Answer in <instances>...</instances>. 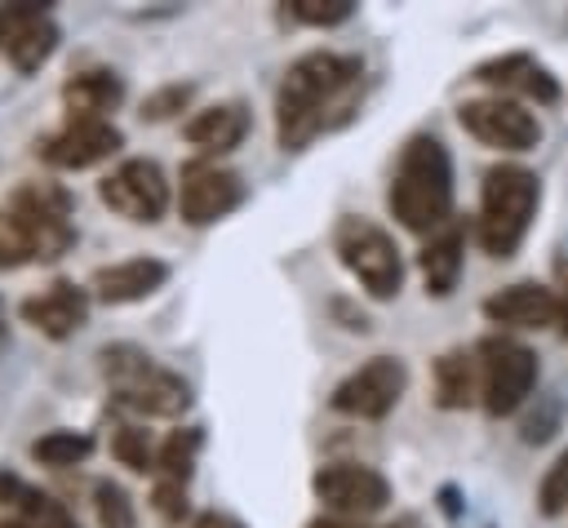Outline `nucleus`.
<instances>
[{"label": "nucleus", "instance_id": "f257e3e1", "mask_svg": "<svg viewBox=\"0 0 568 528\" xmlns=\"http://www.w3.org/2000/svg\"><path fill=\"white\" fill-rule=\"evenodd\" d=\"M364 84V62L355 53L311 49L288 62L275 89V138L284 151H302L311 138L333 129Z\"/></svg>", "mask_w": 568, "mask_h": 528}, {"label": "nucleus", "instance_id": "f03ea898", "mask_svg": "<svg viewBox=\"0 0 568 528\" xmlns=\"http://www.w3.org/2000/svg\"><path fill=\"white\" fill-rule=\"evenodd\" d=\"M386 204L404 231L426 240L453 222V155L439 138L417 133L404 142Z\"/></svg>", "mask_w": 568, "mask_h": 528}, {"label": "nucleus", "instance_id": "7ed1b4c3", "mask_svg": "<svg viewBox=\"0 0 568 528\" xmlns=\"http://www.w3.org/2000/svg\"><path fill=\"white\" fill-rule=\"evenodd\" d=\"M98 368H102V382H106L111 399L120 408H129L133 417L173 422L191 408V382L182 373H173L169 364H160L155 355H146L142 346H133V342L102 346Z\"/></svg>", "mask_w": 568, "mask_h": 528}, {"label": "nucleus", "instance_id": "20e7f679", "mask_svg": "<svg viewBox=\"0 0 568 528\" xmlns=\"http://www.w3.org/2000/svg\"><path fill=\"white\" fill-rule=\"evenodd\" d=\"M537 204H541V182L532 169L524 164H493L484 173V186H479V248L488 257H510L532 217H537Z\"/></svg>", "mask_w": 568, "mask_h": 528}, {"label": "nucleus", "instance_id": "39448f33", "mask_svg": "<svg viewBox=\"0 0 568 528\" xmlns=\"http://www.w3.org/2000/svg\"><path fill=\"white\" fill-rule=\"evenodd\" d=\"M4 213L18 222V231L27 235L36 262H53L75 244V195L58 182V177H27L9 191Z\"/></svg>", "mask_w": 568, "mask_h": 528}, {"label": "nucleus", "instance_id": "423d86ee", "mask_svg": "<svg viewBox=\"0 0 568 528\" xmlns=\"http://www.w3.org/2000/svg\"><path fill=\"white\" fill-rule=\"evenodd\" d=\"M333 253L337 262L351 271V280L377 297V302H390L399 297L404 288V257H399V244L390 240V231H382L373 217H337L333 226Z\"/></svg>", "mask_w": 568, "mask_h": 528}, {"label": "nucleus", "instance_id": "0eeeda50", "mask_svg": "<svg viewBox=\"0 0 568 528\" xmlns=\"http://www.w3.org/2000/svg\"><path fill=\"white\" fill-rule=\"evenodd\" d=\"M475 355H479V408L488 417L519 413L537 386V355L506 333L484 337Z\"/></svg>", "mask_w": 568, "mask_h": 528}, {"label": "nucleus", "instance_id": "6e6552de", "mask_svg": "<svg viewBox=\"0 0 568 528\" xmlns=\"http://www.w3.org/2000/svg\"><path fill=\"white\" fill-rule=\"evenodd\" d=\"M98 200H102L115 217H124V222H133V226H151V222H160V217L169 213L173 191H169V177H164V169H160L155 160L129 155V160H120V164L98 182Z\"/></svg>", "mask_w": 568, "mask_h": 528}, {"label": "nucleus", "instance_id": "1a4fd4ad", "mask_svg": "<svg viewBox=\"0 0 568 528\" xmlns=\"http://www.w3.org/2000/svg\"><path fill=\"white\" fill-rule=\"evenodd\" d=\"M404 390H408V364L399 355H373L333 386L328 408L342 413V417L382 422L404 399Z\"/></svg>", "mask_w": 568, "mask_h": 528}, {"label": "nucleus", "instance_id": "9d476101", "mask_svg": "<svg viewBox=\"0 0 568 528\" xmlns=\"http://www.w3.org/2000/svg\"><path fill=\"white\" fill-rule=\"evenodd\" d=\"M311 493L324 506V515H342L359 524H368L390 506V479L364 461H324L311 475Z\"/></svg>", "mask_w": 568, "mask_h": 528}, {"label": "nucleus", "instance_id": "9b49d317", "mask_svg": "<svg viewBox=\"0 0 568 528\" xmlns=\"http://www.w3.org/2000/svg\"><path fill=\"white\" fill-rule=\"evenodd\" d=\"M457 124H462L475 142H484V146H493V151H506V155H524V151H532V146L541 142L537 115H532L524 102L506 98V93L466 98V102L457 106Z\"/></svg>", "mask_w": 568, "mask_h": 528}, {"label": "nucleus", "instance_id": "f8f14e48", "mask_svg": "<svg viewBox=\"0 0 568 528\" xmlns=\"http://www.w3.org/2000/svg\"><path fill=\"white\" fill-rule=\"evenodd\" d=\"M244 204V177L226 164L213 160H191L182 164L178 177V213L186 226H209Z\"/></svg>", "mask_w": 568, "mask_h": 528}, {"label": "nucleus", "instance_id": "ddd939ff", "mask_svg": "<svg viewBox=\"0 0 568 528\" xmlns=\"http://www.w3.org/2000/svg\"><path fill=\"white\" fill-rule=\"evenodd\" d=\"M124 146V133L111 120H62L53 133L36 142V155L58 173H80L111 160Z\"/></svg>", "mask_w": 568, "mask_h": 528}, {"label": "nucleus", "instance_id": "4468645a", "mask_svg": "<svg viewBox=\"0 0 568 528\" xmlns=\"http://www.w3.org/2000/svg\"><path fill=\"white\" fill-rule=\"evenodd\" d=\"M89 297H93L89 288H80V284H71V280H53V284H44L40 293L22 297L18 315H22V324H31L40 337L67 342V337H75V333L84 328V319H89Z\"/></svg>", "mask_w": 568, "mask_h": 528}, {"label": "nucleus", "instance_id": "2eb2a0df", "mask_svg": "<svg viewBox=\"0 0 568 528\" xmlns=\"http://www.w3.org/2000/svg\"><path fill=\"white\" fill-rule=\"evenodd\" d=\"M484 315L497 328H515V333H546L559 324V302L555 288L537 284V280H515L497 293L484 297Z\"/></svg>", "mask_w": 568, "mask_h": 528}, {"label": "nucleus", "instance_id": "dca6fc26", "mask_svg": "<svg viewBox=\"0 0 568 528\" xmlns=\"http://www.w3.org/2000/svg\"><path fill=\"white\" fill-rule=\"evenodd\" d=\"M169 284V262L160 257H124V262H111V266H98L89 275V293L106 306H129V302H146L151 293H160Z\"/></svg>", "mask_w": 568, "mask_h": 528}, {"label": "nucleus", "instance_id": "f3484780", "mask_svg": "<svg viewBox=\"0 0 568 528\" xmlns=\"http://www.w3.org/2000/svg\"><path fill=\"white\" fill-rule=\"evenodd\" d=\"M120 102H124V75L111 67H80L62 80L67 120H111Z\"/></svg>", "mask_w": 568, "mask_h": 528}, {"label": "nucleus", "instance_id": "a211bd4d", "mask_svg": "<svg viewBox=\"0 0 568 528\" xmlns=\"http://www.w3.org/2000/svg\"><path fill=\"white\" fill-rule=\"evenodd\" d=\"M182 138H186L200 155H226V151H235V146L248 138V106H244L240 98L200 106V111L182 124Z\"/></svg>", "mask_w": 568, "mask_h": 528}, {"label": "nucleus", "instance_id": "6ab92c4d", "mask_svg": "<svg viewBox=\"0 0 568 528\" xmlns=\"http://www.w3.org/2000/svg\"><path fill=\"white\" fill-rule=\"evenodd\" d=\"M462 266H466V226L453 217L417 253V271H422L426 297H448L457 288V280H462Z\"/></svg>", "mask_w": 568, "mask_h": 528}, {"label": "nucleus", "instance_id": "aec40b11", "mask_svg": "<svg viewBox=\"0 0 568 528\" xmlns=\"http://www.w3.org/2000/svg\"><path fill=\"white\" fill-rule=\"evenodd\" d=\"M53 49H58V22L49 18V4H40L36 13H27V18L9 31V40H4V58H9L13 71H22V75L40 71V67L53 58Z\"/></svg>", "mask_w": 568, "mask_h": 528}, {"label": "nucleus", "instance_id": "412c9836", "mask_svg": "<svg viewBox=\"0 0 568 528\" xmlns=\"http://www.w3.org/2000/svg\"><path fill=\"white\" fill-rule=\"evenodd\" d=\"M435 377V404L439 408H470L479 404V355L475 351H444L430 364Z\"/></svg>", "mask_w": 568, "mask_h": 528}, {"label": "nucleus", "instance_id": "4be33fe9", "mask_svg": "<svg viewBox=\"0 0 568 528\" xmlns=\"http://www.w3.org/2000/svg\"><path fill=\"white\" fill-rule=\"evenodd\" d=\"M93 453V439L84 430H44L40 439H31V461L36 466H53V470H67V466H80L84 457Z\"/></svg>", "mask_w": 568, "mask_h": 528}, {"label": "nucleus", "instance_id": "5701e85b", "mask_svg": "<svg viewBox=\"0 0 568 528\" xmlns=\"http://www.w3.org/2000/svg\"><path fill=\"white\" fill-rule=\"evenodd\" d=\"M204 435L200 426H178L160 453H155V479H178V484H191V470H195V453H200Z\"/></svg>", "mask_w": 568, "mask_h": 528}, {"label": "nucleus", "instance_id": "b1692460", "mask_svg": "<svg viewBox=\"0 0 568 528\" xmlns=\"http://www.w3.org/2000/svg\"><path fill=\"white\" fill-rule=\"evenodd\" d=\"M155 453H160V444H151L142 422H120L111 430V457L120 466H129L133 475H155Z\"/></svg>", "mask_w": 568, "mask_h": 528}, {"label": "nucleus", "instance_id": "393cba45", "mask_svg": "<svg viewBox=\"0 0 568 528\" xmlns=\"http://www.w3.org/2000/svg\"><path fill=\"white\" fill-rule=\"evenodd\" d=\"M93 515H98V528H138V506L115 479L93 484Z\"/></svg>", "mask_w": 568, "mask_h": 528}, {"label": "nucleus", "instance_id": "a878e982", "mask_svg": "<svg viewBox=\"0 0 568 528\" xmlns=\"http://www.w3.org/2000/svg\"><path fill=\"white\" fill-rule=\"evenodd\" d=\"M191 98H195V84H191V80H169V84H160V89H151V93L142 98L138 115H142L146 124H164V120L182 115V111L191 106Z\"/></svg>", "mask_w": 568, "mask_h": 528}, {"label": "nucleus", "instance_id": "bb28decb", "mask_svg": "<svg viewBox=\"0 0 568 528\" xmlns=\"http://www.w3.org/2000/svg\"><path fill=\"white\" fill-rule=\"evenodd\" d=\"M13 515H18L22 524H31V528H80L75 515H71L58 497H49V493H40V488H27V497L13 506Z\"/></svg>", "mask_w": 568, "mask_h": 528}, {"label": "nucleus", "instance_id": "cd10ccee", "mask_svg": "<svg viewBox=\"0 0 568 528\" xmlns=\"http://www.w3.org/2000/svg\"><path fill=\"white\" fill-rule=\"evenodd\" d=\"M537 510H541L546 519H555V515L568 510V448L546 466V475H541V484H537Z\"/></svg>", "mask_w": 568, "mask_h": 528}, {"label": "nucleus", "instance_id": "c85d7f7f", "mask_svg": "<svg viewBox=\"0 0 568 528\" xmlns=\"http://www.w3.org/2000/svg\"><path fill=\"white\" fill-rule=\"evenodd\" d=\"M288 13L302 27H342L355 18V0H288Z\"/></svg>", "mask_w": 568, "mask_h": 528}, {"label": "nucleus", "instance_id": "c756f323", "mask_svg": "<svg viewBox=\"0 0 568 528\" xmlns=\"http://www.w3.org/2000/svg\"><path fill=\"white\" fill-rule=\"evenodd\" d=\"M528 71H532V58L528 53H506V58H493V62L475 67V80L497 84V89H524Z\"/></svg>", "mask_w": 568, "mask_h": 528}, {"label": "nucleus", "instance_id": "7c9ffc66", "mask_svg": "<svg viewBox=\"0 0 568 528\" xmlns=\"http://www.w3.org/2000/svg\"><path fill=\"white\" fill-rule=\"evenodd\" d=\"M186 484H178V479H155L151 484V510H155V519L164 524V528H178L182 519H186Z\"/></svg>", "mask_w": 568, "mask_h": 528}, {"label": "nucleus", "instance_id": "2f4dec72", "mask_svg": "<svg viewBox=\"0 0 568 528\" xmlns=\"http://www.w3.org/2000/svg\"><path fill=\"white\" fill-rule=\"evenodd\" d=\"M27 262H36V253H31L27 235L18 231V222L0 209V271H18V266H27Z\"/></svg>", "mask_w": 568, "mask_h": 528}, {"label": "nucleus", "instance_id": "473e14b6", "mask_svg": "<svg viewBox=\"0 0 568 528\" xmlns=\"http://www.w3.org/2000/svg\"><path fill=\"white\" fill-rule=\"evenodd\" d=\"M524 93H528V98H537V102H555V98H559V84H555L541 67H532V71H528V80H524Z\"/></svg>", "mask_w": 568, "mask_h": 528}, {"label": "nucleus", "instance_id": "72a5a7b5", "mask_svg": "<svg viewBox=\"0 0 568 528\" xmlns=\"http://www.w3.org/2000/svg\"><path fill=\"white\" fill-rule=\"evenodd\" d=\"M27 488H31V484H22L13 470L0 466V506H18V501L27 497Z\"/></svg>", "mask_w": 568, "mask_h": 528}, {"label": "nucleus", "instance_id": "f704fd0d", "mask_svg": "<svg viewBox=\"0 0 568 528\" xmlns=\"http://www.w3.org/2000/svg\"><path fill=\"white\" fill-rule=\"evenodd\" d=\"M555 302H559V324L568 333V257L555 262Z\"/></svg>", "mask_w": 568, "mask_h": 528}, {"label": "nucleus", "instance_id": "c9c22d12", "mask_svg": "<svg viewBox=\"0 0 568 528\" xmlns=\"http://www.w3.org/2000/svg\"><path fill=\"white\" fill-rule=\"evenodd\" d=\"M191 528H244V524H240V519H231V515L204 510V515H195V519H191Z\"/></svg>", "mask_w": 568, "mask_h": 528}, {"label": "nucleus", "instance_id": "e433bc0d", "mask_svg": "<svg viewBox=\"0 0 568 528\" xmlns=\"http://www.w3.org/2000/svg\"><path fill=\"white\" fill-rule=\"evenodd\" d=\"M306 528H368V524H359V519H342V515H315Z\"/></svg>", "mask_w": 568, "mask_h": 528}, {"label": "nucleus", "instance_id": "4c0bfd02", "mask_svg": "<svg viewBox=\"0 0 568 528\" xmlns=\"http://www.w3.org/2000/svg\"><path fill=\"white\" fill-rule=\"evenodd\" d=\"M0 528H31V524H22V519L13 515V519H0Z\"/></svg>", "mask_w": 568, "mask_h": 528}, {"label": "nucleus", "instance_id": "58836bf2", "mask_svg": "<svg viewBox=\"0 0 568 528\" xmlns=\"http://www.w3.org/2000/svg\"><path fill=\"white\" fill-rule=\"evenodd\" d=\"M390 528H422V524H417V519H395Z\"/></svg>", "mask_w": 568, "mask_h": 528}, {"label": "nucleus", "instance_id": "ea45409f", "mask_svg": "<svg viewBox=\"0 0 568 528\" xmlns=\"http://www.w3.org/2000/svg\"><path fill=\"white\" fill-rule=\"evenodd\" d=\"M0 337H4V302H0Z\"/></svg>", "mask_w": 568, "mask_h": 528}]
</instances>
